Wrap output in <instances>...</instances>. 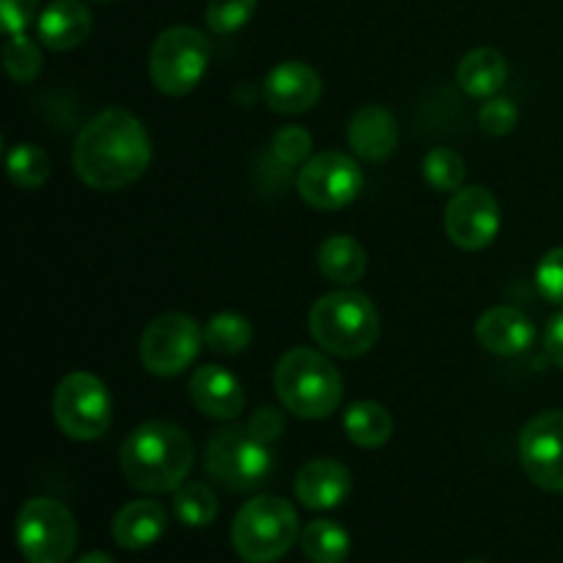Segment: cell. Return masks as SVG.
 Here are the masks:
<instances>
[{"mask_svg": "<svg viewBox=\"0 0 563 563\" xmlns=\"http://www.w3.org/2000/svg\"><path fill=\"white\" fill-rule=\"evenodd\" d=\"M203 330L187 313H163L146 328L141 339V361L154 377H176L201 352Z\"/></svg>", "mask_w": 563, "mask_h": 563, "instance_id": "cell-10", "label": "cell"}, {"mask_svg": "<svg viewBox=\"0 0 563 563\" xmlns=\"http://www.w3.org/2000/svg\"><path fill=\"white\" fill-rule=\"evenodd\" d=\"M269 443L258 440L247 427H225L209 438L203 451V467L209 478L229 493H251L262 487L273 473Z\"/></svg>", "mask_w": 563, "mask_h": 563, "instance_id": "cell-6", "label": "cell"}, {"mask_svg": "<svg viewBox=\"0 0 563 563\" xmlns=\"http://www.w3.org/2000/svg\"><path fill=\"white\" fill-rule=\"evenodd\" d=\"M16 548L27 563H66L77 548V522L55 498H31L16 515Z\"/></svg>", "mask_w": 563, "mask_h": 563, "instance_id": "cell-8", "label": "cell"}, {"mask_svg": "<svg viewBox=\"0 0 563 563\" xmlns=\"http://www.w3.org/2000/svg\"><path fill=\"white\" fill-rule=\"evenodd\" d=\"M319 97H322V80L302 60H284L264 80V102L275 113H306L319 102Z\"/></svg>", "mask_w": 563, "mask_h": 563, "instance_id": "cell-14", "label": "cell"}, {"mask_svg": "<svg viewBox=\"0 0 563 563\" xmlns=\"http://www.w3.org/2000/svg\"><path fill=\"white\" fill-rule=\"evenodd\" d=\"M77 563H115L113 559H110L108 553H102V550H93V553H88V555H82L80 561Z\"/></svg>", "mask_w": 563, "mask_h": 563, "instance_id": "cell-37", "label": "cell"}, {"mask_svg": "<svg viewBox=\"0 0 563 563\" xmlns=\"http://www.w3.org/2000/svg\"><path fill=\"white\" fill-rule=\"evenodd\" d=\"M218 495L201 482H185L174 489V511L181 526L187 528H207L218 517Z\"/></svg>", "mask_w": 563, "mask_h": 563, "instance_id": "cell-25", "label": "cell"}, {"mask_svg": "<svg viewBox=\"0 0 563 563\" xmlns=\"http://www.w3.org/2000/svg\"><path fill=\"white\" fill-rule=\"evenodd\" d=\"M168 528V515L157 500H132L113 517V542L124 550H143L159 542Z\"/></svg>", "mask_w": 563, "mask_h": 563, "instance_id": "cell-20", "label": "cell"}, {"mask_svg": "<svg viewBox=\"0 0 563 563\" xmlns=\"http://www.w3.org/2000/svg\"><path fill=\"white\" fill-rule=\"evenodd\" d=\"M533 322L511 306H495L484 311L476 322V339L487 352L511 357L526 352L533 344Z\"/></svg>", "mask_w": 563, "mask_h": 563, "instance_id": "cell-17", "label": "cell"}, {"mask_svg": "<svg viewBox=\"0 0 563 563\" xmlns=\"http://www.w3.org/2000/svg\"><path fill=\"white\" fill-rule=\"evenodd\" d=\"M38 38L44 47L64 53L80 47L91 33V11L80 0H53L38 16Z\"/></svg>", "mask_w": 563, "mask_h": 563, "instance_id": "cell-19", "label": "cell"}, {"mask_svg": "<svg viewBox=\"0 0 563 563\" xmlns=\"http://www.w3.org/2000/svg\"><path fill=\"white\" fill-rule=\"evenodd\" d=\"M445 231L462 251L493 245L500 231V207L487 187H462L445 207Z\"/></svg>", "mask_w": 563, "mask_h": 563, "instance_id": "cell-13", "label": "cell"}, {"mask_svg": "<svg viewBox=\"0 0 563 563\" xmlns=\"http://www.w3.org/2000/svg\"><path fill=\"white\" fill-rule=\"evenodd\" d=\"M319 269L333 284L352 286L366 273V251H363L355 236L335 234L319 247Z\"/></svg>", "mask_w": 563, "mask_h": 563, "instance_id": "cell-22", "label": "cell"}, {"mask_svg": "<svg viewBox=\"0 0 563 563\" xmlns=\"http://www.w3.org/2000/svg\"><path fill=\"white\" fill-rule=\"evenodd\" d=\"M258 0H209L207 3V25L218 36H229L245 27L251 16L256 14Z\"/></svg>", "mask_w": 563, "mask_h": 563, "instance_id": "cell-30", "label": "cell"}, {"mask_svg": "<svg viewBox=\"0 0 563 563\" xmlns=\"http://www.w3.org/2000/svg\"><path fill=\"white\" fill-rule=\"evenodd\" d=\"M212 44L190 25H174L159 33L148 53V77L168 97H185L207 75Z\"/></svg>", "mask_w": 563, "mask_h": 563, "instance_id": "cell-7", "label": "cell"}, {"mask_svg": "<svg viewBox=\"0 0 563 563\" xmlns=\"http://www.w3.org/2000/svg\"><path fill=\"white\" fill-rule=\"evenodd\" d=\"M537 286L544 300L563 306V247L544 253L537 267Z\"/></svg>", "mask_w": 563, "mask_h": 563, "instance_id": "cell-33", "label": "cell"}, {"mask_svg": "<svg viewBox=\"0 0 563 563\" xmlns=\"http://www.w3.org/2000/svg\"><path fill=\"white\" fill-rule=\"evenodd\" d=\"M520 462L537 487L563 493V412H539L520 432Z\"/></svg>", "mask_w": 563, "mask_h": 563, "instance_id": "cell-12", "label": "cell"}, {"mask_svg": "<svg viewBox=\"0 0 563 563\" xmlns=\"http://www.w3.org/2000/svg\"><path fill=\"white\" fill-rule=\"evenodd\" d=\"M506 77H509V64L493 47L471 49L456 66V82L462 91L476 99L495 97L506 86Z\"/></svg>", "mask_w": 563, "mask_h": 563, "instance_id": "cell-21", "label": "cell"}, {"mask_svg": "<svg viewBox=\"0 0 563 563\" xmlns=\"http://www.w3.org/2000/svg\"><path fill=\"white\" fill-rule=\"evenodd\" d=\"M363 190V170L350 154L322 152L308 159L297 176V192L302 201L322 212L344 209Z\"/></svg>", "mask_w": 563, "mask_h": 563, "instance_id": "cell-11", "label": "cell"}, {"mask_svg": "<svg viewBox=\"0 0 563 563\" xmlns=\"http://www.w3.org/2000/svg\"><path fill=\"white\" fill-rule=\"evenodd\" d=\"M275 390L289 412L308 421H322L339 410L344 383L333 363L308 346L289 350L275 366Z\"/></svg>", "mask_w": 563, "mask_h": 563, "instance_id": "cell-4", "label": "cell"}, {"mask_svg": "<svg viewBox=\"0 0 563 563\" xmlns=\"http://www.w3.org/2000/svg\"><path fill=\"white\" fill-rule=\"evenodd\" d=\"M346 141L361 159H368V163L388 159L399 143V126H396L394 113L383 104H366L352 115Z\"/></svg>", "mask_w": 563, "mask_h": 563, "instance_id": "cell-18", "label": "cell"}, {"mask_svg": "<svg viewBox=\"0 0 563 563\" xmlns=\"http://www.w3.org/2000/svg\"><path fill=\"white\" fill-rule=\"evenodd\" d=\"M190 399L203 416L234 421L245 407V390L234 374L209 363L190 377Z\"/></svg>", "mask_w": 563, "mask_h": 563, "instance_id": "cell-16", "label": "cell"}, {"mask_svg": "<svg viewBox=\"0 0 563 563\" xmlns=\"http://www.w3.org/2000/svg\"><path fill=\"white\" fill-rule=\"evenodd\" d=\"M251 322L245 317H240V313H218L203 328V341L218 355H240V352H245L251 346Z\"/></svg>", "mask_w": 563, "mask_h": 563, "instance_id": "cell-26", "label": "cell"}, {"mask_svg": "<svg viewBox=\"0 0 563 563\" xmlns=\"http://www.w3.org/2000/svg\"><path fill=\"white\" fill-rule=\"evenodd\" d=\"M75 174L93 190H121L143 176L152 163L148 132L130 110L110 108L80 130L71 152Z\"/></svg>", "mask_w": 563, "mask_h": 563, "instance_id": "cell-1", "label": "cell"}, {"mask_svg": "<svg viewBox=\"0 0 563 563\" xmlns=\"http://www.w3.org/2000/svg\"><path fill=\"white\" fill-rule=\"evenodd\" d=\"M313 137L306 126L291 124L284 130L275 132L273 137V157L278 159L284 168H297V165L308 163V154H311Z\"/></svg>", "mask_w": 563, "mask_h": 563, "instance_id": "cell-31", "label": "cell"}, {"mask_svg": "<svg viewBox=\"0 0 563 563\" xmlns=\"http://www.w3.org/2000/svg\"><path fill=\"white\" fill-rule=\"evenodd\" d=\"M308 330L324 352L352 361V357L366 355L377 344V306L363 291H330L313 302L308 313Z\"/></svg>", "mask_w": 563, "mask_h": 563, "instance_id": "cell-3", "label": "cell"}, {"mask_svg": "<svg viewBox=\"0 0 563 563\" xmlns=\"http://www.w3.org/2000/svg\"><path fill=\"white\" fill-rule=\"evenodd\" d=\"M346 438L361 449H379L394 434V416L377 401H355L344 412Z\"/></svg>", "mask_w": 563, "mask_h": 563, "instance_id": "cell-23", "label": "cell"}, {"mask_svg": "<svg viewBox=\"0 0 563 563\" xmlns=\"http://www.w3.org/2000/svg\"><path fill=\"white\" fill-rule=\"evenodd\" d=\"M300 537V520L289 500L278 495L253 498L236 511L231 526L234 553L245 563H275Z\"/></svg>", "mask_w": 563, "mask_h": 563, "instance_id": "cell-5", "label": "cell"}, {"mask_svg": "<svg viewBox=\"0 0 563 563\" xmlns=\"http://www.w3.org/2000/svg\"><path fill=\"white\" fill-rule=\"evenodd\" d=\"M517 119H520V113H517V104L511 102V99H504V97L484 102L482 113H478L482 130L487 132V135H495V137L509 135V132L517 126Z\"/></svg>", "mask_w": 563, "mask_h": 563, "instance_id": "cell-32", "label": "cell"}, {"mask_svg": "<svg viewBox=\"0 0 563 563\" xmlns=\"http://www.w3.org/2000/svg\"><path fill=\"white\" fill-rule=\"evenodd\" d=\"M5 168H9V179L22 190H36L47 181L49 176V157L44 148L36 143H16L5 154Z\"/></svg>", "mask_w": 563, "mask_h": 563, "instance_id": "cell-27", "label": "cell"}, {"mask_svg": "<svg viewBox=\"0 0 563 563\" xmlns=\"http://www.w3.org/2000/svg\"><path fill=\"white\" fill-rule=\"evenodd\" d=\"M544 350H548L550 361L563 368V311L550 319L548 333H544Z\"/></svg>", "mask_w": 563, "mask_h": 563, "instance_id": "cell-36", "label": "cell"}, {"mask_svg": "<svg viewBox=\"0 0 563 563\" xmlns=\"http://www.w3.org/2000/svg\"><path fill=\"white\" fill-rule=\"evenodd\" d=\"M284 427H286L284 416H280L275 407H262V410L253 412V418L247 421V429H251L258 440H264V443L269 445L284 434Z\"/></svg>", "mask_w": 563, "mask_h": 563, "instance_id": "cell-35", "label": "cell"}, {"mask_svg": "<svg viewBox=\"0 0 563 563\" xmlns=\"http://www.w3.org/2000/svg\"><path fill=\"white\" fill-rule=\"evenodd\" d=\"M350 548V533L333 520H313L302 531V553L311 563H344Z\"/></svg>", "mask_w": 563, "mask_h": 563, "instance_id": "cell-24", "label": "cell"}, {"mask_svg": "<svg viewBox=\"0 0 563 563\" xmlns=\"http://www.w3.org/2000/svg\"><path fill=\"white\" fill-rule=\"evenodd\" d=\"M55 423L71 440H99L113 418V401L99 377L88 372H71L55 388Z\"/></svg>", "mask_w": 563, "mask_h": 563, "instance_id": "cell-9", "label": "cell"}, {"mask_svg": "<svg viewBox=\"0 0 563 563\" xmlns=\"http://www.w3.org/2000/svg\"><path fill=\"white\" fill-rule=\"evenodd\" d=\"M121 473L141 493H174L187 482L196 462L190 434L168 421L137 427L121 445Z\"/></svg>", "mask_w": 563, "mask_h": 563, "instance_id": "cell-2", "label": "cell"}, {"mask_svg": "<svg viewBox=\"0 0 563 563\" xmlns=\"http://www.w3.org/2000/svg\"><path fill=\"white\" fill-rule=\"evenodd\" d=\"M352 493V476L341 462L311 460L295 478V495L306 509L328 511L344 504Z\"/></svg>", "mask_w": 563, "mask_h": 563, "instance_id": "cell-15", "label": "cell"}, {"mask_svg": "<svg viewBox=\"0 0 563 563\" xmlns=\"http://www.w3.org/2000/svg\"><path fill=\"white\" fill-rule=\"evenodd\" d=\"M3 64L11 80L33 82L42 71V53H38L36 42H31L25 33H14V36L5 38Z\"/></svg>", "mask_w": 563, "mask_h": 563, "instance_id": "cell-29", "label": "cell"}, {"mask_svg": "<svg viewBox=\"0 0 563 563\" xmlns=\"http://www.w3.org/2000/svg\"><path fill=\"white\" fill-rule=\"evenodd\" d=\"M423 176L438 192H456L465 181V159L454 148H432L423 157Z\"/></svg>", "mask_w": 563, "mask_h": 563, "instance_id": "cell-28", "label": "cell"}, {"mask_svg": "<svg viewBox=\"0 0 563 563\" xmlns=\"http://www.w3.org/2000/svg\"><path fill=\"white\" fill-rule=\"evenodd\" d=\"M465 563H487V561H465Z\"/></svg>", "mask_w": 563, "mask_h": 563, "instance_id": "cell-38", "label": "cell"}, {"mask_svg": "<svg viewBox=\"0 0 563 563\" xmlns=\"http://www.w3.org/2000/svg\"><path fill=\"white\" fill-rule=\"evenodd\" d=\"M38 0H0V16H3V27L9 36L22 33L27 22L36 16Z\"/></svg>", "mask_w": 563, "mask_h": 563, "instance_id": "cell-34", "label": "cell"}]
</instances>
